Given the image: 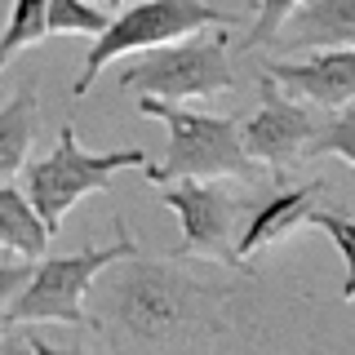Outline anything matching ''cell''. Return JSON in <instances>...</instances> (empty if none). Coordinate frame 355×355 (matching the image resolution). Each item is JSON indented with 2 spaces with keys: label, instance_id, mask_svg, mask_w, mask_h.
Returning a JSON list of instances; mask_svg holds the SVG:
<instances>
[{
  "label": "cell",
  "instance_id": "6da1fadb",
  "mask_svg": "<svg viewBox=\"0 0 355 355\" xmlns=\"http://www.w3.org/2000/svg\"><path fill=\"white\" fill-rule=\"evenodd\" d=\"M89 324L111 355H209L227 333L231 284L191 275L182 258H116Z\"/></svg>",
  "mask_w": 355,
  "mask_h": 355
},
{
  "label": "cell",
  "instance_id": "7a4b0ae2",
  "mask_svg": "<svg viewBox=\"0 0 355 355\" xmlns=\"http://www.w3.org/2000/svg\"><path fill=\"white\" fill-rule=\"evenodd\" d=\"M138 253L125 218H116V244L98 249L89 244L80 253H44L40 266H31V280L18 288V297L0 311V324L5 329H22L36 324V320H53V324H89V288L94 275H103L116 258Z\"/></svg>",
  "mask_w": 355,
  "mask_h": 355
},
{
  "label": "cell",
  "instance_id": "3957f363",
  "mask_svg": "<svg viewBox=\"0 0 355 355\" xmlns=\"http://www.w3.org/2000/svg\"><path fill=\"white\" fill-rule=\"evenodd\" d=\"M138 111L169 125V155L164 164H147V182H182V178H253V160L240 147V120L236 116H209L187 111L164 98L138 94Z\"/></svg>",
  "mask_w": 355,
  "mask_h": 355
},
{
  "label": "cell",
  "instance_id": "277c9868",
  "mask_svg": "<svg viewBox=\"0 0 355 355\" xmlns=\"http://www.w3.org/2000/svg\"><path fill=\"white\" fill-rule=\"evenodd\" d=\"M151 155L138 151V147H125V151H85L80 138H76V116L58 129V147H53L44 160L27 164V200L31 209L40 214V222L49 227V236L62 227V218L71 214L76 205L89 196V191H103L111 187V178L125 173V169H147Z\"/></svg>",
  "mask_w": 355,
  "mask_h": 355
},
{
  "label": "cell",
  "instance_id": "5b68a950",
  "mask_svg": "<svg viewBox=\"0 0 355 355\" xmlns=\"http://www.w3.org/2000/svg\"><path fill=\"white\" fill-rule=\"evenodd\" d=\"M231 14L214 9L209 0H133L129 9H120L116 18H107V27L94 36L85 53V71L80 80L71 85V98H85L89 85L103 76L107 62L125 58V53H142V49H155V44H173L191 31H205V27H231Z\"/></svg>",
  "mask_w": 355,
  "mask_h": 355
},
{
  "label": "cell",
  "instance_id": "8992f818",
  "mask_svg": "<svg viewBox=\"0 0 355 355\" xmlns=\"http://www.w3.org/2000/svg\"><path fill=\"white\" fill-rule=\"evenodd\" d=\"M120 85L138 89L147 98H164V103L227 94L236 85V71H231V58H227V27H209L205 36L191 31V36L173 44L142 49L120 71Z\"/></svg>",
  "mask_w": 355,
  "mask_h": 355
},
{
  "label": "cell",
  "instance_id": "52a82bcc",
  "mask_svg": "<svg viewBox=\"0 0 355 355\" xmlns=\"http://www.w3.org/2000/svg\"><path fill=\"white\" fill-rule=\"evenodd\" d=\"M164 209H173L178 227H182V244L178 258H205V262H222L236 266V236H240V218H244V196H236L231 187H222L218 178H182V182H164Z\"/></svg>",
  "mask_w": 355,
  "mask_h": 355
},
{
  "label": "cell",
  "instance_id": "ba28073f",
  "mask_svg": "<svg viewBox=\"0 0 355 355\" xmlns=\"http://www.w3.org/2000/svg\"><path fill=\"white\" fill-rule=\"evenodd\" d=\"M262 107L240 125V147L253 164H262L266 178H280L293 160H306V147L315 138L324 111L280 94L271 80H258Z\"/></svg>",
  "mask_w": 355,
  "mask_h": 355
},
{
  "label": "cell",
  "instance_id": "9c48e42d",
  "mask_svg": "<svg viewBox=\"0 0 355 355\" xmlns=\"http://www.w3.org/2000/svg\"><path fill=\"white\" fill-rule=\"evenodd\" d=\"M262 80L315 111H342L355 103V49H315L306 62H266Z\"/></svg>",
  "mask_w": 355,
  "mask_h": 355
},
{
  "label": "cell",
  "instance_id": "30bf717a",
  "mask_svg": "<svg viewBox=\"0 0 355 355\" xmlns=\"http://www.w3.org/2000/svg\"><path fill=\"white\" fill-rule=\"evenodd\" d=\"M324 191H329L324 178H311V182H302V187H280V191L266 196L262 205H253L249 214H244L240 236H236V258L249 266L253 253H262L266 244H275V240L293 236V231L302 227V218H306L311 200L324 196Z\"/></svg>",
  "mask_w": 355,
  "mask_h": 355
},
{
  "label": "cell",
  "instance_id": "8fae6325",
  "mask_svg": "<svg viewBox=\"0 0 355 355\" xmlns=\"http://www.w3.org/2000/svg\"><path fill=\"white\" fill-rule=\"evenodd\" d=\"M355 40V0H302L284 18L280 36L271 44L280 49H342Z\"/></svg>",
  "mask_w": 355,
  "mask_h": 355
},
{
  "label": "cell",
  "instance_id": "7c38bea8",
  "mask_svg": "<svg viewBox=\"0 0 355 355\" xmlns=\"http://www.w3.org/2000/svg\"><path fill=\"white\" fill-rule=\"evenodd\" d=\"M36 85H22L5 107H0V182H9L22 164H27L31 138L40 129V111H36Z\"/></svg>",
  "mask_w": 355,
  "mask_h": 355
},
{
  "label": "cell",
  "instance_id": "4fadbf2b",
  "mask_svg": "<svg viewBox=\"0 0 355 355\" xmlns=\"http://www.w3.org/2000/svg\"><path fill=\"white\" fill-rule=\"evenodd\" d=\"M0 249H14L22 258L49 253V227L31 209L27 191H18L14 182H0Z\"/></svg>",
  "mask_w": 355,
  "mask_h": 355
},
{
  "label": "cell",
  "instance_id": "5bb4252c",
  "mask_svg": "<svg viewBox=\"0 0 355 355\" xmlns=\"http://www.w3.org/2000/svg\"><path fill=\"white\" fill-rule=\"evenodd\" d=\"M302 227H320V231L333 236V249H338V258H342V297L351 302L355 297V222H351V214H329V209L311 205Z\"/></svg>",
  "mask_w": 355,
  "mask_h": 355
},
{
  "label": "cell",
  "instance_id": "9a60e30c",
  "mask_svg": "<svg viewBox=\"0 0 355 355\" xmlns=\"http://www.w3.org/2000/svg\"><path fill=\"white\" fill-rule=\"evenodd\" d=\"M311 155H338L347 169H355V111L351 107L329 111V116L320 120L315 138H311V147H306V160Z\"/></svg>",
  "mask_w": 355,
  "mask_h": 355
},
{
  "label": "cell",
  "instance_id": "2e32d148",
  "mask_svg": "<svg viewBox=\"0 0 355 355\" xmlns=\"http://www.w3.org/2000/svg\"><path fill=\"white\" fill-rule=\"evenodd\" d=\"M107 27V9L94 0H44V31H71V36H98Z\"/></svg>",
  "mask_w": 355,
  "mask_h": 355
},
{
  "label": "cell",
  "instance_id": "e0dca14e",
  "mask_svg": "<svg viewBox=\"0 0 355 355\" xmlns=\"http://www.w3.org/2000/svg\"><path fill=\"white\" fill-rule=\"evenodd\" d=\"M44 36H49V31H44V0H14L5 36H0V58L9 62L18 49H27V44H36Z\"/></svg>",
  "mask_w": 355,
  "mask_h": 355
},
{
  "label": "cell",
  "instance_id": "ac0fdd59",
  "mask_svg": "<svg viewBox=\"0 0 355 355\" xmlns=\"http://www.w3.org/2000/svg\"><path fill=\"white\" fill-rule=\"evenodd\" d=\"M302 5V0H258V22L249 27V36H244V49H258V44H271L280 36L284 18L293 14V9Z\"/></svg>",
  "mask_w": 355,
  "mask_h": 355
},
{
  "label": "cell",
  "instance_id": "d6986e66",
  "mask_svg": "<svg viewBox=\"0 0 355 355\" xmlns=\"http://www.w3.org/2000/svg\"><path fill=\"white\" fill-rule=\"evenodd\" d=\"M31 280V266L27 262H0V311L18 297V288Z\"/></svg>",
  "mask_w": 355,
  "mask_h": 355
},
{
  "label": "cell",
  "instance_id": "ffe728a7",
  "mask_svg": "<svg viewBox=\"0 0 355 355\" xmlns=\"http://www.w3.org/2000/svg\"><path fill=\"white\" fill-rule=\"evenodd\" d=\"M27 355H89V351L76 347V342H71V347H53V342H44V338L31 333V338H27Z\"/></svg>",
  "mask_w": 355,
  "mask_h": 355
},
{
  "label": "cell",
  "instance_id": "44dd1931",
  "mask_svg": "<svg viewBox=\"0 0 355 355\" xmlns=\"http://www.w3.org/2000/svg\"><path fill=\"white\" fill-rule=\"evenodd\" d=\"M0 355H27V342H14V338H0Z\"/></svg>",
  "mask_w": 355,
  "mask_h": 355
},
{
  "label": "cell",
  "instance_id": "7402d4cb",
  "mask_svg": "<svg viewBox=\"0 0 355 355\" xmlns=\"http://www.w3.org/2000/svg\"><path fill=\"white\" fill-rule=\"evenodd\" d=\"M94 5H98V0H94ZM116 5H120V0H107V9H116Z\"/></svg>",
  "mask_w": 355,
  "mask_h": 355
},
{
  "label": "cell",
  "instance_id": "603a6c76",
  "mask_svg": "<svg viewBox=\"0 0 355 355\" xmlns=\"http://www.w3.org/2000/svg\"><path fill=\"white\" fill-rule=\"evenodd\" d=\"M0 67H5V58H0Z\"/></svg>",
  "mask_w": 355,
  "mask_h": 355
}]
</instances>
